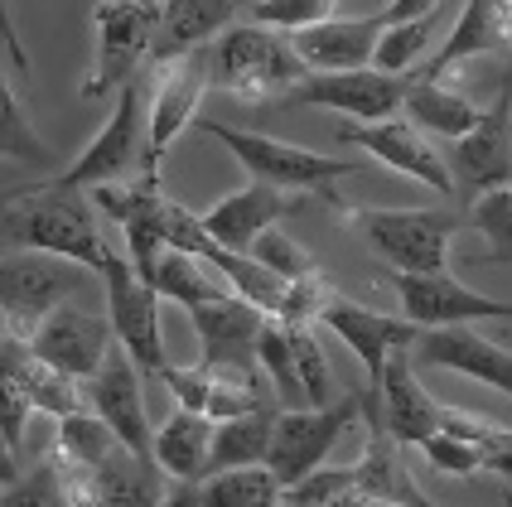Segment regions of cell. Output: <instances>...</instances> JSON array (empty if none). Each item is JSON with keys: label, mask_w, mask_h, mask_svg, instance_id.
<instances>
[{"label": "cell", "mask_w": 512, "mask_h": 507, "mask_svg": "<svg viewBox=\"0 0 512 507\" xmlns=\"http://www.w3.org/2000/svg\"><path fill=\"white\" fill-rule=\"evenodd\" d=\"M0 242L15 252L63 256L97 276L112 261V237L102 232V213L92 208V198L54 189L49 179L0 194Z\"/></svg>", "instance_id": "6da1fadb"}, {"label": "cell", "mask_w": 512, "mask_h": 507, "mask_svg": "<svg viewBox=\"0 0 512 507\" xmlns=\"http://www.w3.org/2000/svg\"><path fill=\"white\" fill-rule=\"evenodd\" d=\"M208 68H213V87L228 92L247 107L290 97L295 87L310 78V68L300 63L290 34L266 25H228L213 44H208Z\"/></svg>", "instance_id": "7a4b0ae2"}, {"label": "cell", "mask_w": 512, "mask_h": 507, "mask_svg": "<svg viewBox=\"0 0 512 507\" xmlns=\"http://www.w3.org/2000/svg\"><path fill=\"white\" fill-rule=\"evenodd\" d=\"M203 136H213L218 145H228L232 160L252 174L256 184H271L281 194H310L329 208L343 213V198L334 194L343 174H358L363 160H329V155H314L305 145L290 141H271L261 131H242V126H228V121H194Z\"/></svg>", "instance_id": "3957f363"}, {"label": "cell", "mask_w": 512, "mask_h": 507, "mask_svg": "<svg viewBox=\"0 0 512 507\" xmlns=\"http://www.w3.org/2000/svg\"><path fill=\"white\" fill-rule=\"evenodd\" d=\"M339 218L397 276L450 271V237L464 227V218L450 208H343Z\"/></svg>", "instance_id": "277c9868"}, {"label": "cell", "mask_w": 512, "mask_h": 507, "mask_svg": "<svg viewBox=\"0 0 512 507\" xmlns=\"http://www.w3.org/2000/svg\"><path fill=\"white\" fill-rule=\"evenodd\" d=\"M73 290H83V266H73L63 256H44V252L0 256V334L29 343L58 305H68Z\"/></svg>", "instance_id": "5b68a950"}, {"label": "cell", "mask_w": 512, "mask_h": 507, "mask_svg": "<svg viewBox=\"0 0 512 507\" xmlns=\"http://www.w3.org/2000/svg\"><path fill=\"white\" fill-rule=\"evenodd\" d=\"M92 25H97V54H92V68H87V83H83L87 102L112 97L126 83H136V68L150 63L160 5H145V0H97Z\"/></svg>", "instance_id": "8992f818"}, {"label": "cell", "mask_w": 512, "mask_h": 507, "mask_svg": "<svg viewBox=\"0 0 512 507\" xmlns=\"http://www.w3.org/2000/svg\"><path fill=\"white\" fill-rule=\"evenodd\" d=\"M208 87H213L208 49H194L170 63H145V169H160L165 150L194 126Z\"/></svg>", "instance_id": "52a82bcc"}, {"label": "cell", "mask_w": 512, "mask_h": 507, "mask_svg": "<svg viewBox=\"0 0 512 507\" xmlns=\"http://www.w3.org/2000/svg\"><path fill=\"white\" fill-rule=\"evenodd\" d=\"M87 198H92V208L107 223L121 227L126 261L150 285L160 256L170 252V237H165V208H170V198H165V184H160V169H145L141 179H131V184H121V179L116 184H97Z\"/></svg>", "instance_id": "ba28073f"}, {"label": "cell", "mask_w": 512, "mask_h": 507, "mask_svg": "<svg viewBox=\"0 0 512 507\" xmlns=\"http://www.w3.org/2000/svg\"><path fill=\"white\" fill-rule=\"evenodd\" d=\"M363 396H339L334 406H305V411H281L276 430H271V454L266 469L281 479V488H295L300 479H310L314 469H324L329 450L339 445V435L348 425H358Z\"/></svg>", "instance_id": "9c48e42d"}, {"label": "cell", "mask_w": 512, "mask_h": 507, "mask_svg": "<svg viewBox=\"0 0 512 507\" xmlns=\"http://www.w3.org/2000/svg\"><path fill=\"white\" fill-rule=\"evenodd\" d=\"M145 155V78L126 83L116 92V112L102 121V131L87 141V150L73 165L54 174L49 184L68 189V194H92L97 184H116L131 160Z\"/></svg>", "instance_id": "30bf717a"}, {"label": "cell", "mask_w": 512, "mask_h": 507, "mask_svg": "<svg viewBox=\"0 0 512 507\" xmlns=\"http://www.w3.org/2000/svg\"><path fill=\"white\" fill-rule=\"evenodd\" d=\"M107 281V319L116 329V343L126 348V358L141 367V377L160 382V372L170 367V353H165V334H160V295L155 285H145L136 276V266L126 256L107 261L102 271Z\"/></svg>", "instance_id": "8fae6325"}, {"label": "cell", "mask_w": 512, "mask_h": 507, "mask_svg": "<svg viewBox=\"0 0 512 507\" xmlns=\"http://www.w3.org/2000/svg\"><path fill=\"white\" fill-rule=\"evenodd\" d=\"M29 348H34V358L44 367L68 372V377H78V382H92V377L102 372V363L112 358L116 329L107 314L78 310V305H58V310L39 324V334L29 338Z\"/></svg>", "instance_id": "7c38bea8"}, {"label": "cell", "mask_w": 512, "mask_h": 507, "mask_svg": "<svg viewBox=\"0 0 512 507\" xmlns=\"http://www.w3.org/2000/svg\"><path fill=\"white\" fill-rule=\"evenodd\" d=\"M285 102L319 107V112H339V116H348V121H358V126H372V121L401 116L406 78L377 73V68H358V73H310Z\"/></svg>", "instance_id": "4fadbf2b"}, {"label": "cell", "mask_w": 512, "mask_h": 507, "mask_svg": "<svg viewBox=\"0 0 512 507\" xmlns=\"http://www.w3.org/2000/svg\"><path fill=\"white\" fill-rule=\"evenodd\" d=\"M401 300V319H411L421 334L426 329H459V324H484V319H512V300L479 295L450 271L435 276H392Z\"/></svg>", "instance_id": "5bb4252c"}, {"label": "cell", "mask_w": 512, "mask_h": 507, "mask_svg": "<svg viewBox=\"0 0 512 507\" xmlns=\"http://www.w3.org/2000/svg\"><path fill=\"white\" fill-rule=\"evenodd\" d=\"M343 145H358L368 160L377 165L397 169L406 179H416V184H426L430 194L450 198L455 194V179H450V165H445V155L426 141V131H416L406 116H392V121H372V126H343L339 131Z\"/></svg>", "instance_id": "9a60e30c"}, {"label": "cell", "mask_w": 512, "mask_h": 507, "mask_svg": "<svg viewBox=\"0 0 512 507\" xmlns=\"http://www.w3.org/2000/svg\"><path fill=\"white\" fill-rule=\"evenodd\" d=\"M319 324H324L329 334H339L343 343H348V353L363 363V372H368V392H377L387 358L401 353V348H416V338H421V329H416L411 319L368 310V305L348 300V295H339V290L329 295V305H324V314H319Z\"/></svg>", "instance_id": "2e32d148"}, {"label": "cell", "mask_w": 512, "mask_h": 507, "mask_svg": "<svg viewBox=\"0 0 512 507\" xmlns=\"http://www.w3.org/2000/svg\"><path fill=\"white\" fill-rule=\"evenodd\" d=\"M58 479H63V493H68L73 507H160L165 493H170L160 464L136 459L131 450L107 459L102 469H68V464H58Z\"/></svg>", "instance_id": "e0dca14e"}, {"label": "cell", "mask_w": 512, "mask_h": 507, "mask_svg": "<svg viewBox=\"0 0 512 507\" xmlns=\"http://www.w3.org/2000/svg\"><path fill=\"white\" fill-rule=\"evenodd\" d=\"M445 165H450V179H455V194H469V198L512 184V97L508 92H498V102L484 112V121L464 141L450 145Z\"/></svg>", "instance_id": "ac0fdd59"}, {"label": "cell", "mask_w": 512, "mask_h": 507, "mask_svg": "<svg viewBox=\"0 0 512 507\" xmlns=\"http://www.w3.org/2000/svg\"><path fill=\"white\" fill-rule=\"evenodd\" d=\"M87 406L116 430V440L136 459L155 464V430L145 421V392H141V367L126 358V348L116 343L112 358L102 363V372L87 382Z\"/></svg>", "instance_id": "d6986e66"}, {"label": "cell", "mask_w": 512, "mask_h": 507, "mask_svg": "<svg viewBox=\"0 0 512 507\" xmlns=\"http://www.w3.org/2000/svg\"><path fill=\"white\" fill-rule=\"evenodd\" d=\"M382 34H387V15L377 10V15H334L324 25L290 34V44L310 73H358L372 68Z\"/></svg>", "instance_id": "ffe728a7"}, {"label": "cell", "mask_w": 512, "mask_h": 507, "mask_svg": "<svg viewBox=\"0 0 512 507\" xmlns=\"http://www.w3.org/2000/svg\"><path fill=\"white\" fill-rule=\"evenodd\" d=\"M411 358L421 367H445L459 377H474L493 392L512 396V353L498 348L493 338H484L474 324H459V329H426L416 338Z\"/></svg>", "instance_id": "44dd1931"}, {"label": "cell", "mask_w": 512, "mask_h": 507, "mask_svg": "<svg viewBox=\"0 0 512 507\" xmlns=\"http://www.w3.org/2000/svg\"><path fill=\"white\" fill-rule=\"evenodd\" d=\"M377 401H382V425H387V435L397 445L421 450L430 435H440V401L426 392L411 348H401V353L387 358L382 382H377Z\"/></svg>", "instance_id": "7402d4cb"}, {"label": "cell", "mask_w": 512, "mask_h": 507, "mask_svg": "<svg viewBox=\"0 0 512 507\" xmlns=\"http://www.w3.org/2000/svg\"><path fill=\"white\" fill-rule=\"evenodd\" d=\"M300 208V198L281 194V189H271V184H242V189H232L228 198H218L208 213H199L203 232L218 242V247H228V252H252V242L261 232H271V227L290 218Z\"/></svg>", "instance_id": "603a6c76"}, {"label": "cell", "mask_w": 512, "mask_h": 507, "mask_svg": "<svg viewBox=\"0 0 512 507\" xmlns=\"http://www.w3.org/2000/svg\"><path fill=\"white\" fill-rule=\"evenodd\" d=\"M498 49H512V0H464V15L445 34V44L430 54L421 78L445 83V73H455L484 54H498Z\"/></svg>", "instance_id": "cb8c5ba5"}, {"label": "cell", "mask_w": 512, "mask_h": 507, "mask_svg": "<svg viewBox=\"0 0 512 507\" xmlns=\"http://www.w3.org/2000/svg\"><path fill=\"white\" fill-rule=\"evenodd\" d=\"M363 411H368V450L353 464V479H358V493L363 498H377V503H397V507H435L426 498V488H416L411 469L401 464V445L387 435L382 425V401L377 392H363Z\"/></svg>", "instance_id": "d4e9b609"}, {"label": "cell", "mask_w": 512, "mask_h": 507, "mask_svg": "<svg viewBox=\"0 0 512 507\" xmlns=\"http://www.w3.org/2000/svg\"><path fill=\"white\" fill-rule=\"evenodd\" d=\"M199 334V363H256V338L266 329V314L242 295L213 300L189 314Z\"/></svg>", "instance_id": "484cf974"}, {"label": "cell", "mask_w": 512, "mask_h": 507, "mask_svg": "<svg viewBox=\"0 0 512 507\" xmlns=\"http://www.w3.org/2000/svg\"><path fill=\"white\" fill-rule=\"evenodd\" d=\"M237 5L242 0H165L155 44H150V63H170V58H184L194 49H208L232 25Z\"/></svg>", "instance_id": "4316f807"}, {"label": "cell", "mask_w": 512, "mask_h": 507, "mask_svg": "<svg viewBox=\"0 0 512 507\" xmlns=\"http://www.w3.org/2000/svg\"><path fill=\"white\" fill-rule=\"evenodd\" d=\"M401 116L416 126V131H426V136H440V141H464L479 121H484V107L479 102H469L464 92L445 83H430V78H406V102H401Z\"/></svg>", "instance_id": "83f0119b"}, {"label": "cell", "mask_w": 512, "mask_h": 507, "mask_svg": "<svg viewBox=\"0 0 512 507\" xmlns=\"http://www.w3.org/2000/svg\"><path fill=\"white\" fill-rule=\"evenodd\" d=\"M208 450H213V421L199 411L174 406L165 425L155 430V464L174 483H203L208 479Z\"/></svg>", "instance_id": "f1b7e54d"}, {"label": "cell", "mask_w": 512, "mask_h": 507, "mask_svg": "<svg viewBox=\"0 0 512 507\" xmlns=\"http://www.w3.org/2000/svg\"><path fill=\"white\" fill-rule=\"evenodd\" d=\"M34 372H39L34 348L0 334V430L15 450L25 445V425L34 416Z\"/></svg>", "instance_id": "f546056e"}, {"label": "cell", "mask_w": 512, "mask_h": 507, "mask_svg": "<svg viewBox=\"0 0 512 507\" xmlns=\"http://www.w3.org/2000/svg\"><path fill=\"white\" fill-rule=\"evenodd\" d=\"M150 285H155V295L160 300H174V305H184V310L194 314L203 310V305H213V300H228L232 285L203 261V256H189V252H165L160 256V266H155V276H150Z\"/></svg>", "instance_id": "4dcf8cb0"}, {"label": "cell", "mask_w": 512, "mask_h": 507, "mask_svg": "<svg viewBox=\"0 0 512 507\" xmlns=\"http://www.w3.org/2000/svg\"><path fill=\"white\" fill-rule=\"evenodd\" d=\"M276 416H281V406H261V411H252V416H237V421L213 425L208 474L266 464V454H271V430H276Z\"/></svg>", "instance_id": "1f68e13d"}, {"label": "cell", "mask_w": 512, "mask_h": 507, "mask_svg": "<svg viewBox=\"0 0 512 507\" xmlns=\"http://www.w3.org/2000/svg\"><path fill=\"white\" fill-rule=\"evenodd\" d=\"M208 367V421L223 425L237 416H252L261 406H271V382L256 372V363H203Z\"/></svg>", "instance_id": "d6a6232c"}, {"label": "cell", "mask_w": 512, "mask_h": 507, "mask_svg": "<svg viewBox=\"0 0 512 507\" xmlns=\"http://www.w3.org/2000/svg\"><path fill=\"white\" fill-rule=\"evenodd\" d=\"M126 450L116 440V430L97 411H78V416H63L54 435V459L68 464V469H102L107 459Z\"/></svg>", "instance_id": "836d02e7"}, {"label": "cell", "mask_w": 512, "mask_h": 507, "mask_svg": "<svg viewBox=\"0 0 512 507\" xmlns=\"http://www.w3.org/2000/svg\"><path fill=\"white\" fill-rule=\"evenodd\" d=\"M199 503L203 507H281L285 488L266 464L223 469V474H208V479L199 483Z\"/></svg>", "instance_id": "e575fe53"}, {"label": "cell", "mask_w": 512, "mask_h": 507, "mask_svg": "<svg viewBox=\"0 0 512 507\" xmlns=\"http://www.w3.org/2000/svg\"><path fill=\"white\" fill-rule=\"evenodd\" d=\"M256 367H261V377L271 382L281 411H305V406H310L305 382H300V367H295V353H290V334H285L276 319H266V329L256 338Z\"/></svg>", "instance_id": "d590c367"}, {"label": "cell", "mask_w": 512, "mask_h": 507, "mask_svg": "<svg viewBox=\"0 0 512 507\" xmlns=\"http://www.w3.org/2000/svg\"><path fill=\"white\" fill-rule=\"evenodd\" d=\"M0 160H20V165H39V169H49L58 160L54 145L39 141V131L29 126V112L20 107L5 68H0Z\"/></svg>", "instance_id": "8d00e7d4"}, {"label": "cell", "mask_w": 512, "mask_h": 507, "mask_svg": "<svg viewBox=\"0 0 512 507\" xmlns=\"http://www.w3.org/2000/svg\"><path fill=\"white\" fill-rule=\"evenodd\" d=\"M440 430L455 435V440H464V445H474V450L484 454V469L512 479V425L484 421V416L459 411V406H440Z\"/></svg>", "instance_id": "74e56055"}, {"label": "cell", "mask_w": 512, "mask_h": 507, "mask_svg": "<svg viewBox=\"0 0 512 507\" xmlns=\"http://www.w3.org/2000/svg\"><path fill=\"white\" fill-rule=\"evenodd\" d=\"M464 223L474 227L479 237L493 242V252L479 256V266H503L512 256V184L503 189H488L469 203V213H464Z\"/></svg>", "instance_id": "f35d334b"}, {"label": "cell", "mask_w": 512, "mask_h": 507, "mask_svg": "<svg viewBox=\"0 0 512 507\" xmlns=\"http://www.w3.org/2000/svg\"><path fill=\"white\" fill-rule=\"evenodd\" d=\"M435 29H440V10L426 15V20H406V25H387L382 34V44H377V58H372V68L377 73H392L401 78L416 58L426 54L430 44H435Z\"/></svg>", "instance_id": "ab89813d"}, {"label": "cell", "mask_w": 512, "mask_h": 507, "mask_svg": "<svg viewBox=\"0 0 512 507\" xmlns=\"http://www.w3.org/2000/svg\"><path fill=\"white\" fill-rule=\"evenodd\" d=\"M339 15V0H256L252 5V25L281 29V34H300L324 20Z\"/></svg>", "instance_id": "60d3db41"}, {"label": "cell", "mask_w": 512, "mask_h": 507, "mask_svg": "<svg viewBox=\"0 0 512 507\" xmlns=\"http://www.w3.org/2000/svg\"><path fill=\"white\" fill-rule=\"evenodd\" d=\"M252 261H261L266 271H276L281 281H305V276H319V266H314V256L295 242V237H285L281 227H271V232H261L252 242Z\"/></svg>", "instance_id": "b9f144b4"}, {"label": "cell", "mask_w": 512, "mask_h": 507, "mask_svg": "<svg viewBox=\"0 0 512 507\" xmlns=\"http://www.w3.org/2000/svg\"><path fill=\"white\" fill-rule=\"evenodd\" d=\"M285 329V324H281ZM290 334V353H295V367H300V382H305V396L310 406H334V377H329V363L319 353V338H314V324L310 329H285Z\"/></svg>", "instance_id": "7bdbcfd3"}, {"label": "cell", "mask_w": 512, "mask_h": 507, "mask_svg": "<svg viewBox=\"0 0 512 507\" xmlns=\"http://www.w3.org/2000/svg\"><path fill=\"white\" fill-rule=\"evenodd\" d=\"M34 411H44V416H54V421L78 416V411H92V406H87V382L39 363V372H34Z\"/></svg>", "instance_id": "ee69618b"}, {"label": "cell", "mask_w": 512, "mask_h": 507, "mask_svg": "<svg viewBox=\"0 0 512 507\" xmlns=\"http://www.w3.org/2000/svg\"><path fill=\"white\" fill-rule=\"evenodd\" d=\"M0 507H73L68 493H63V479H58V464L44 459L39 469H29L20 483L0 488Z\"/></svg>", "instance_id": "f6af8a7d"}, {"label": "cell", "mask_w": 512, "mask_h": 507, "mask_svg": "<svg viewBox=\"0 0 512 507\" xmlns=\"http://www.w3.org/2000/svg\"><path fill=\"white\" fill-rule=\"evenodd\" d=\"M353 493H358V479H353V464H348V469H314L310 479L285 488V503L290 507H339L343 498H353Z\"/></svg>", "instance_id": "bcb514c9"}, {"label": "cell", "mask_w": 512, "mask_h": 507, "mask_svg": "<svg viewBox=\"0 0 512 507\" xmlns=\"http://www.w3.org/2000/svg\"><path fill=\"white\" fill-rule=\"evenodd\" d=\"M421 454H426L430 469H440V474H479L484 469V454L474 450V445H464V440H455V435H430L426 445H421Z\"/></svg>", "instance_id": "7dc6e473"}, {"label": "cell", "mask_w": 512, "mask_h": 507, "mask_svg": "<svg viewBox=\"0 0 512 507\" xmlns=\"http://www.w3.org/2000/svg\"><path fill=\"white\" fill-rule=\"evenodd\" d=\"M160 387L174 396V406H184V411H208V367L203 363H189L179 367L170 363L165 372H160Z\"/></svg>", "instance_id": "c3c4849f"}, {"label": "cell", "mask_w": 512, "mask_h": 507, "mask_svg": "<svg viewBox=\"0 0 512 507\" xmlns=\"http://www.w3.org/2000/svg\"><path fill=\"white\" fill-rule=\"evenodd\" d=\"M0 44H5L10 63H15L20 73H29V54H25V44H20V29L10 20V5H5V0H0Z\"/></svg>", "instance_id": "681fc988"}, {"label": "cell", "mask_w": 512, "mask_h": 507, "mask_svg": "<svg viewBox=\"0 0 512 507\" xmlns=\"http://www.w3.org/2000/svg\"><path fill=\"white\" fill-rule=\"evenodd\" d=\"M435 5H440V0H392L382 15H387V25H406V20H426V15H435Z\"/></svg>", "instance_id": "f907efd6"}, {"label": "cell", "mask_w": 512, "mask_h": 507, "mask_svg": "<svg viewBox=\"0 0 512 507\" xmlns=\"http://www.w3.org/2000/svg\"><path fill=\"white\" fill-rule=\"evenodd\" d=\"M20 450L5 440V430H0V488H10V483H20Z\"/></svg>", "instance_id": "816d5d0a"}, {"label": "cell", "mask_w": 512, "mask_h": 507, "mask_svg": "<svg viewBox=\"0 0 512 507\" xmlns=\"http://www.w3.org/2000/svg\"><path fill=\"white\" fill-rule=\"evenodd\" d=\"M160 507H203L199 503V483H170V493H165V503Z\"/></svg>", "instance_id": "f5cc1de1"}, {"label": "cell", "mask_w": 512, "mask_h": 507, "mask_svg": "<svg viewBox=\"0 0 512 507\" xmlns=\"http://www.w3.org/2000/svg\"><path fill=\"white\" fill-rule=\"evenodd\" d=\"M503 92L512 97V49H508V68H503Z\"/></svg>", "instance_id": "db71d44e"}, {"label": "cell", "mask_w": 512, "mask_h": 507, "mask_svg": "<svg viewBox=\"0 0 512 507\" xmlns=\"http://www.w3.org/2000/svg\"><path fill=\"white\" fill-rule=\"evenodd\" d=\"M503 503H508V507H512V488H503Z\"/></svg>", "instance_id": "11a10c76"}, {"label": "cell", "mask_w": 512, "mask_h": 507, "mask_svg": "<svg viewBox=\"0 0 512 507\" xmlns=\"http://www.w3.org/2000/svg\"><path fill=\"white\" fill-rule=\"evenodd\" d=\"M145 5H165V0H145Z\"/></svg>", "instance_id": "9f6ffc18"}, {"label": "cell", "mask_w": 512, "mask_h": 507, "mask_svg": "<svg viewBox=\"0 0 512 507\" xmlns=\"http://www.w3.org/2000/svg\"><path fill=\"white\" fill-rule=\"evenodd\" d=\"M242 5H256V0H242Z\"/></svg>", "instance_id": "6f0895ef"}, {"label": "cell", "mask_w": 512, "mask_h": 507, "mask_svg": "<svg viewBox=\"0 0 512 507\" xmlns=\"http://www.w3.org/2000/svg\"><path fill=\"white\" fill-rule=\"evenodd\" d=\"M503 266H512V256H508V261H503Z\"/></svg>", "instance_id": "680465c9"}, {"label": "cell", "mask_w": 512, "mask_h": 507, "mask_svg": "<svg viewBox=\"0 0 512 507\" xmlns=\"http://www.w3.org/2000/svg\"><path fill=\"white\" fill-rule=\"evenodd\" d=\"M281 507H290V503H281Z\"/></svg>", "instance_id": "91938a15"}]
</instances>
